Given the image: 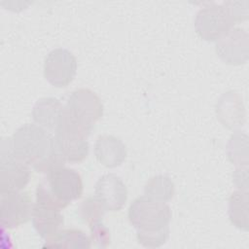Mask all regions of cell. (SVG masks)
<instances>
[{
    "mask_svg": "<svg viewBox=\"0 0 249 249\" xmlns=\"http://www.w3.org/2000/svg\"><path fill=\"white\" fill-rule=\"evenodd\" d=\"M14 155L39 173L63 166L66 160L58 150L54 136L38 124H25L11 138Z\"/></svg>",
    "mask_w": 249,
    "mask_h": 249,
    "instance_id": "1",
    "label": "cell"
},
{
    "mask_svg": "<svg viewBox=\"0 0 249 249\" xmlns=\"http://www.w3.org/2000/svg\"><path fill=\"white\" fill-rule=\"evenodd\" d=\"M128 219L136 230L138 242L147 248L163 245L169 237L170 207L147 196L137 197L128 209Z\"/></svg>",
    "mask_w": 249,
    "mask_h": 249,
    "instance_id": "2",
    "label": "cell"
},
{
    "mask_svg": "<svg viewBox=\"0 0 249 249\" xmlns=\"http://www.w3.org/2000/svg\"><path fill=\"white\" fill-rule=\"evenodd\" d=\"M83 181L78 171L63 166L50 170L37 186L36 199L54 204L60 209L82 196Z\"/></svg>",
    "mask_w": 249,
    "mask_h": 249,
    "instance_id": "3",
    "label": "cell"
},
{
    "mask_svg": "<svg viewBox=\"0 0 249 249\" xmlns=\"http://www.w3.org/2000/svg\"><path fill=\"white\" fill-rule=\"evenodd\" d=\"M63 115L67 121L89 136L95 123L103 115V104L97 94L89 89H78L70 94Z\"/></svg>",
    "mask_w": 249,
    "mask_h": 249,
    "instance_id": "4",
    "label": "cell"
},
{
    "mask_svg": "<svg viewBox=\"0 0 249 249\" xmlns=\"http://www.w3.org/2000/svg\"><path fill=\"white\" fill-rule=\"evenodd\" d=\"M0 147V192L23 190L30 179L29 166L14 155L11 138H3Z\"/></svg>",
    "mask_w": 249,
    "mask_h": 249,
    "instance_id": "5",
    "label": "cell"
},
{
    "mask_svg": "<svg viewBox=\"0 0 249 249\" xmlns=\"http://www.w3.org/2000/svg\"><path fill=\"white\" fill-rule=\"evenodd\" d=\"M234 24L224 6L215 3L200 9L195 18L196 32L206 41H218Z\"/></svg>",
    "mask_w": 249,
    "mask_h": 249,
    "instance_id": "6",
    "label": "cell"
},
{
    "mask_svg": "<svg viewBox=\"0 0 249 249\" xmlns=\"http://www.w3.org/2000/svg\"><path fill=\"white\" fill-rule=\"evenodd\" d=\"M34 204L27 192H0L1 225L4 228L15 229L32 218Z\"/></svg>",
    "mask_w": 249,
    "mask_h": 249,
    "instance_id": "7",
    "label": "cell"
},
{
    "mask_svg": "<svg viewBox=\"0 0 249 249\" xmlns=\"http://www.w3.org/2000/svg\"><path fill=\"white\" fill-rule=\"evenodd\" d=\"M77 60L74 54L63 48L51 51L44 62V76L53 86L67 87L75 78Z\"/></svg>",
    "mask_w": 249,
    "mask_h": 249,
    "instance_id": "8",
    "label": "cell"
},
{
    "mask_svg": "<svg viewBox=\"0 0 249 249\" xmlns=\"http://www.w3.org/2000/svg\"><path fill=\"white\" fill-rule=\"evenodd\" d=\"M88 136L79 128L61 120L54 131V139L66 162L79 163L89 154Z\"/></svg>",
    "mask_w": 249,
    "mask_h": 249,
    "instance_id": "9",
    "label": "cell"
},
{
    "mask_svg": "<svg viewBox=\"0 0 249 249\" xmlns=\"http://www.w3.org/2000/svg\"><path fill=\"white\" fill-rule=\"evenodd\" d=\"M248 33L241 28H231L216 44L217 55L228 64L239 65L248 59Z\"/></svg>",
    "mask_w": 249,
    "mask_h": 249,
    "instance_id": "10",
    "label": "cell"
},
{
    "mask_svg": "<svg viewBox=\"0 0 249 249\" xmlns=\"http://www.w3.org/2000/svg\"><path fill=\"white\" fill-rule=\"evenodd\" d=\"M95 196L106 210L118 211L124 207L127 199V189L116 174L101 176L95 183Z\"/></svg>",
    "mask_w": 249,
    "mask_h": 249,
    "instance_id": "11",
    "label": "cell"
},
{
    "mask_svg": "<svg viewBox=\"0 0 249 249\" xmlns=\"http://www.w3.org/2000/svg\"><path fill=\"white\" fill-rule=\"evenodd\" d=\"M60 208L45 200L36 199L32 212V224L37 233L44 239L54 235L63 226Z\"/></svg>",
    "mask_w": 249,
    "mask_h": 249,
    "instance_id": "12",
    "label": "cell"
},
{
    "mask_svg": "<svg viewBox=\"0 0 249 249\" xmlns=\"http://www.w3.org/2000/svg\"><path fill=\"white\" fill-rule=\"evenodd\" d=\"M94 155L105 167L113 168L121 165L126 158V147L114 135H100L94 145Z\"/></svg>",
    "mask_w": 249,
    "mask_h": 249,
    "instance_id": "13",
    "label": "cell"
},
{
    "mask_svg": "<svg viewBox=\"0 0 249 249\" xmlns=\"http://www.w3.org/2000/svg\"><path fill=\"white\" fill-rule=\"evenodd\" d=\"M64 106L54 97L40 98L34 105L32 117L34 122L41 127L54 132L58 127Z\"/></svg>",
    "mask_w": 249,
    "mask_h": 249,
    "instance_id": "14",
    "label": "cell"
},
{
    "mask_svg": "<svg viewBox=\"0 0 249 249\" xmlns=\"http://www.w3.org/2000/svg\"><path fill=\"white\" fill-rule=\"evenodd\" d=\"M217 117L228 128L242 125L244 122V107L240 96L233 91L224 93L216 106Z\"/></svg>",
    "mask_w": 249,
    "mask_h": 249,
    "instance_id": "15",
    "label": "cell"
},
{
    "mask_svg": "<svg viewBox=\"0 0 249 249\" xmlns=\"http://www.w3.org/2000/svg\"><path fill=\"white\" fill-rule=\"evenodd\" d=\"M44 247L49 248H90L91 240L83 231L78 229L60 230L46 239Z\"/></svg>",
    "mask_w": 249,
    "mask_h": 249,
    "instance_id": "16",
    "label": "cell"
},
{
    "mask_svg": "<svg viewBox=\"0 0 249 249\" xmlns=\"http://www.w3.org/2000/svg\"><path fill=\"white\" fill-rule=\"evenodd\" d=\"M229 217L238 229L248 231V192H233L229 198Z\"/></svg>",
    "mask_w": 249,
    "mask_h": 249,
    "instance_id": "17",
    "label": "cell"
},
{
    "mask_svg": "<svg viewBox=\"0 0 249 249\" xmlns=\"http://www.w3.org/2000/svg\"><path fill=\"white\" fill-rule=\"evenodd\" d=\"M175 187L172 180L165 175H156L152 177L144 187L145 196L161 202L172 199Z\"/></svg>",
    "mask_w": 249,
    "mask_h": 249,
    "instance_id": "18",
    "label": "cell"
},
{
    "mask_svg": "<svg viewBox=\"0 0 249 249\" xmlns=\"http://www.w3.org/2000/svg\"><path fill=\"white\" fill-rule=\"evenodd\" d=\"M106 209L101 201L94 196L84 199L78 208L80 218L89 227L101 222Z\"/></svg>",
    "mask_w": 249,
    "mask_h": 249,
    "instance_id": "19",
    "label": "cell"
},
{
    "mask_svg": "<svg viewBox=\"0 0 249 249\" xmlns=\"http://www.w3.org/2000/svg\"><path fill=\"white\" fill-rule=\"evenodd\" d=\"M229 160L236 165H247V136L237 131L231 135L227 145Z\"/></svg>",
    "mask_w": 249,
    "mask_h": 249,
    "instance_id": "20",
    "label": "cell"
},
{
    "mask_svg": "<svg viewBox=\"0 0 249 249\" xmlns=\"http://www.w3.org/2000/svg\"><path fill=\"white\" fill-rule=\"evenodd\" d=\"M248 1L237 2V1H227L222 5L226 9L228 15L231 20L235 23L244 20L248 17Z\"/></svg>",
    "mask_w": 249,
    "mask_h": 249,
    "instance_id": "21",
    "label": "cell"
},
{
    "mask_svg": "<svg viewBox=\"0 0 249 249\" xmlns=\"http://www.w3.org/2000/svg\"><path fill=\"white\" fill-rule=\"evenodd\" d=\"M90 228V240L91 244L98 248H106L110 244V232L109 230L101 223L98 222Z\"/></svg>",
    "mask_w": 249,
    "mask_h": 249,
    "instance_id": "22",
    "label": "cell"
},
{
    "mask_svg": "<svg viewBox=\"0 0 249 249\" xmlns=\"http://www.w3.org/2000/svg\"><path fill=\"white\" fill-rule=\"evenodd\" d=\"M232 178H233V183L237 186V188L243 191H247V187H248L247 168L236 169L232 174Z\"/></svg>",
    "mask_w": 249,
    "mask_h": 249,
    "instance_id": "23",
    "label": "cell"
}]
</instances>
